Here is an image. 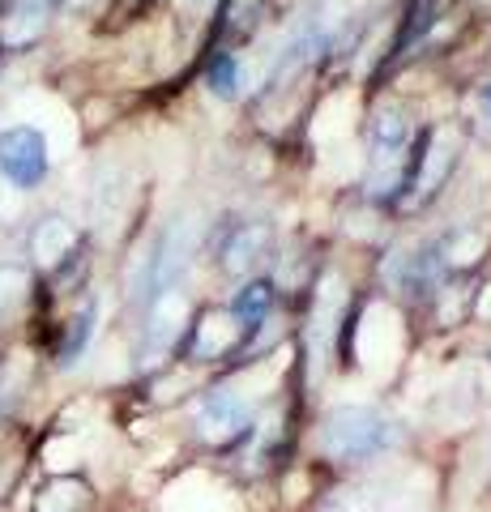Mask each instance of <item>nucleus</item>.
<instances>
[{
  "mask_svg": "<svg viewBox=\"0 0 491 512\" xmlns=\"http://www.w3.org/2000/svg\"><path fill=\"white\" fill-rule=\"evenodd\" d=\"M265 252V227H240L231 231L227 248H223V265L231 274H248L252 265H257V256Z\"/></svg>",
  "mask_w": 491,
  "mask_h": 512,
  "instance_id": "6e6552de",
  "label": "nucleus"
},
{
  "mask_svg": "<svg viewBox=\"0 0 491 512\" xmlns=\"http://www.w3.org/2000/svg\"><path fill=\"white\" fill-rule=\"evenodd\" d=\"M0 175L13 188H35L47 175V141L39 128L18 124L0 133Z\"/></svg>",
  "mask_w": 491,
  "mask_h": 512,
  "instance_id": "7ed1b4c3",
  "label": "nucleus"
},
{
  "mask_svg": "<svg viewBox=\"0 0 491 512\" xmlns=\"http://www.w3.org/2000/svg\"><path fill=\"white\" fill-rule=\"evenodd\" d=\"M163 512H244L240 495L231 483L214 474H184L167 487Z\"/></svg>",
  "mask_w": 491,
  "mask_h": 512,
  "instance_id": "20e7f679",
  "label": "nucleus"
},
{
  "mask_svg": "<svg viewBox=\"0 0 491 512\" xmlns=\"http://www.w3.org/2000/svg\"><path fill=\"white\" fill-rule=\"evenodd\" d=\"M269 308H274V286H269V282H248L244 291L231 299V312L240 316V325L248 333H257V325L269 316Z\"/></svg>",
  "mask_w": 491,
  "mask_h": 512,
  "instance_id": "1a4fd4ad",
  "label": "nucleus"
},
{
  "mask_svg": "<svg viewBox=\"0 0 491 512\" xmlns=\"http://www.w3.org/2000/svg\"><path fill=\"white\" fill-rule=\"evenodd\" d=\"M261 18V0H227V26H235V35H248Z\"/></svg>",
  "mask_w": 491,
  "mask_h": 512,
  "instance_id": "ddd939ff",
  "label": "nucleus"
},
{
  "mask_svg": "<svg viewBox=\"0 0 491 512\" xmlns=\"http://www.w3.org/2000/svg\"><path fill=\"white\" fill-rule=\"evenodd\" d=\"M69 244H73V231H69L60 218L43 222V231L35 235V252L43 256V261H56V256L65 261V256H73V252H69Z\"/></svg>",
  "mask_w": 491,
  "mask_h": 512,
  "instance_id": "9b49d317",
  "label": "nucleus"
},
{
  "mask_svg": "<svg viewBox=\"0 0 491 512\" xmlns=\"http://www.w3.org/2000/svg\"><path fill=\"white\" fill-rule=\"evenodd\" d=\"M94 320H99V299H86L82 308H77V316L65 325V338H60V346H56V363L60 367H73L77 359H82V350L94 338Z\"/></svg>",
  "mask_w": 491,
  "mask_h": 512,
  "instance_id": "0eeeda50",
  "label": "nucleus"
},
{
  "mask_svg": "<svg viewBox=\"0 0 491 512\" xmlns=\"http://www.w3.org/2000/svg\"><path fill=\"white\" fill-rule=\"evenodd\" d=\"M487 359H491V355H487Z\"/></svg>",
  "mask_w": 491,
  "mask_h": 512,
  "instance_id": "2eb2a0df",
  "label": "nucleus"
},
{
  "mask_svg": "<svg viewBox=\"0 0 491 512\" xmlns=\"http://www.w3.org/2000/svg\"><path fill=\"white\" fill-rule=\"evenodd\" d=\"M483 107H487V111H491V86H487V90H483Z\"/></svg>",
  "mask_w": 491,
  "mask_h": 512,
  "instance_id": "4468645a",
  "label": "nucleus"
},
{
  "mask_svg": "<svg viewBox=\"0 0 491 512\" xmlns=\"http://www.w3.org/2000/svg\"><path fill=\"white\" fill-rule=\"evenodd\" d=\"M210 86H214L218 99H235V94H240V60L231 52H223L210 64Z\"/></svg>",
  "mask_w": 491,
  "mask_h": 512,
  "instance_id": "f8f14e48",
  "label": "nucleus"
},
{
  "mask_svg": "<svg viewBox=\"0 0 491 512\" xmlns=\"http://www.w3.org/2000/svg\"><path fill=\"white\" fill-rule=\"evenodd\" d=\"M240 333H248V329L240 325V316H235L231 308L201 312L193 320V329H188V355H193L197 363H218V359H227L235 350Z\"/></svg>",
  "mask_w": 491,
  "mask_h": 512,
  "instance_id": "39448f33",
  "label": "nucleus"
},
{
  "mask_svg": "<svg viewBox=\"0 0 491 512\" xmlns=\"http://www.w3.org/2000/svg\"><path fill=\"white\" fill-rule=\"evenodd\" d=\"M402 444V427L398 419H389L380 406H363V402H346L334 406L316 427V448L325 461H334L342 470H359V466H376L380 457H389Z\"/></svg>",
  "mask_w": 491,
  "mask_h": 512,
  "instance_id": "f257e3e1",
  "label": "nucleus"
},
{
  "mask_svg": "<svg viewBox=\"0 0 491 512\" xmlns=\"http://www.w3.org/2000/svg\"><path fill=\"white\" fill-rule=\"evenodd\" d=\"M193 423H197V436L205 444L235 448L257 431V402H252L244 389H235V384H218V389L197 397Z\"/></svg>",
  "mask_w": 491,
  "mask_h": 512,
  "instance_id": "f03ea898",
  "label": "nucleus"
},
{
  "mask_svg": "<svg viewBox=\"0 0 491 512\" xmlns=\"http://www.w3.org/2000/svg\"><path fill=\"white\" fill-rule=\"evenodd\" d=\"M52 9H56V0H13V9H9L13 39L39 35V30L47 26V18H52Z\"/></svg>",
  "mask_w": 491,
  "mask_h": 512,
  "instance_id": "9d476101",
  "label": "nucleus"
},
{
  "mask_svg": "<svg viewBox=\"0 0 491 512\" xmlns=\"http://www.w3.org/2000/svg\"><path fill=\"white\" fill-rule=\"evenodd\" d=\"M94 508V487L86 483L82 474H60L52 478L39 500H35V512H90Z\"/></svg>",
  "mask_w": 491,
  "mask_h": 512,
  "instance_id": "423d86ee",
  "label": "nucleus"
}]
</instances>
